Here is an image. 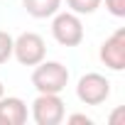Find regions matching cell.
Returning <instances> with one entry per match:
<instances>
[{"mask_svg": "<svg viewBox=\"0 0 125 125\" xmlns=\"http://www.w3.org/2000/svg\"><path fill=\"white\" fill-rule=\"evenodd\" d=\"M69 79H71L69 66L54 59H42L37 66H32V76H30L37 93H64Z\"/></svg>", "mask_w": 125, "mask_h": 125, "instance_id": "6da1fadb", "label": "cell"}, {"mask_svg": "<svg viewBox=\"0 0 125 125\" xmlns=\"http://www.w3.org/2000/svg\"><path fill=\"white\" fill-rule=\"evenodd\" d=\"M52 37L61 47H79L83 42V20L71 10H59L52 17Z\"/></svg>", "mask_w": 125, "mask_h": 125, "instance_id": "7a4b0ae2", "label": "cell"}, {"mask_svg": "<svg viewBox=\"0 0 125 125\" xmlns=\"http://www.w3.org/2000/svg\"><path fill=\"white\" fill-rule=\"evenodd\" d=\"M113 93V83L105 74L98 71H86L76 81V98L83 105H103Z\"/></svg>", "mask_w": 125, "mask_h": 125, "instance_id": "3957f363", "label": "cell"}, {"mask_svg": "<svg viewBox=\"0 0 125 125\" xmlns=\"http://www.w3.org/2000/svg\"><path fill=\"white\" fill-rule=\"evenodd\" d=\"M66 103L61 93H37V98L30 103V118L37 125H59L64 123Z\"/></svg>", "mask_w": 125, "mask_h": 125, "instance_id": "277c9868", "label": "cell"}, {"mask_svg": "<svg viewBox=\"0 0 125 125\" xmlns=\"http://www.w3.org/2000/svg\"><path fill=\"white\" fill-rule=\"evenodd\" d=\"M12 59H17L22 66H37L42 59H47V42L42 34L27 30L20 32L12 42Z\"/></svg>", "mask_w": 125, "mask_h": 125, "instance_id": "5b68a950", "label": "cell"}, {"mask_svg": "<svg viewBox=\"0 0 125 125\" xmlns=\"http://www.w3.org/2000/svg\"><path fill=\"white\" fill-rule=\"evenodd\" d=\"M98 59L110 71H123L125 69V27H118L115 32H110L101 42Z\"/></svg>", "mask_w": 125, "mask_h": 125, "instance_id": "8992f818", "label": "cell"}, {"mask_svg": "<svg viewBox=\"0 0 125 125\" xmlns=\"http://www.w3.org/2000/svg\"><path fill=\"white\" fill-rule=\"evenodd\" d=\"M30 108L20 96H0V125H25Z\"/></svg>", "mask_w": 125, "mask_h": 125, "instance_id": "52a82bcc", "label": "cell"}, {"mask_svg": "<svg viewBox=\"0 0 125 125\" xmlns=\"http://www.w3.org/2000/svg\"><path fill=\"white\" fill-rule=\"evenodd\" d=\"M61 3L64 0H22V8L34 20H49L54 12L61 10Z\"/></svg>", "mask_w": 125, "mask_h": 125, "instance_id": "ba28073f", "label": "cell"}, {"mask_svg": "<svg viewBox=\"0 0 125 125\" xmlns=\"http://www.w3.org/2000/svg\"><path fill=\"white\" fill-rule=\"evenodd\" d=\"M103 5V0H66V10L76 12V15H93L98 8Z\"/></svg>", "mask_w": 125, "mask_h": 125, "instance_id": "9c48e42d", "label": "cell"}, {"mask_svg": "<svg viewBox=\"0 0 125 125\" xmlns=\"http://www.w3.org/2000/svg\"><path fill=\"white\" fill-rule=\"evenodd\" d=\"M12 42H15V37L10 32L0 30V66L8 64V61L12 59Z\"/></svg>", "mask_w": 125, "mask_h": 125, "instance_id": "30bf717a", "label": "cell"}, {"mask_svg": "<svg viewBox=\"0 0 125 125\" xmlns=\"http://www.w3.org/2000/svg\"><path fill=\"white\" fill-rule=\"evenodd\" d=\"M103 3H105V10L113 17H118V20L125 17V0H103Z\"/></svg>", "mask_w": 125, "mask_h": 125, "instance_id": "8fae6325", "label": "cell"}, {"mask_svg": "<svg viewBox=\"0 0 125 125\" xmlns=\"http://www.w3.org/2000/svg\"><path fill=\"white\" fill-rule=\"evenodd\" d=\"M64 120L69 125H93V118L86 113H71V115H64Z\"/></svg>", "mask_w": 125, "mask_h": 125, "instance_id": "7c38bea8", "label": "cell"}, {"mask_svg": "<svg viewBox=\"0 0 125 125\" xmlns=\"http://www.w3.org/2000/svg\"><path fill=\"white\" fill-rule=\"evenodd\" d=\"M108 125H125V108H123V105H118V108L110 113Z\"/></svg>", "mask_w": 125, "mask_h": 125, "instance_id": "4fadbf2b", "label": "cell"}, {"mask_svg": "<svg viewBox=\"0 0 125 125\" xmlns=\"http://www.w3.org/2000/svg\"><path fill=\"white\" fill-rule=\"evenodd\" d=\"M5 93V86H3V81H0V96H3Z\"/></svg>", "mask_w": 125, "mask_h": 125, "instance_id": "5bb4252c", "label": "cell"}]
</instances>
